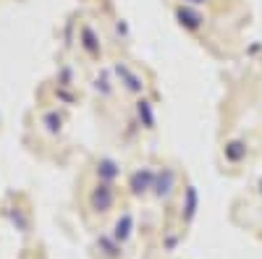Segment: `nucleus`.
Masks as SVG:
<instances>
[{"mask_svg": "<svg viewBox=\"0 0 262 259\" xmlns=\"http://www.w3.org/2000/svg\"><path fill=\"white\" fill-rule=\"evenodd\" d=\"M113 204V191L107 186H97V191L92 194V207L95 212H107V207Z\"/></svg>", "mask_w": 262, "mask_h": 259, "instance_id": "obj_1", "label": "nucleus"}, {"mask_svg": "<svg viewBox=\"0 0 262 259\" xmlns=\"http://www.w3.org/2000/svg\"><path fill=\"white\" fill-rule=\"evenodd\" d=\"M179 18H181V24H186L189 29H196V27H200V21H202L200 13H191V11H186V8L179 11Z\"/></svg>", "mask_w": 262, "mask_h": 259, "instance_id": "obj_2", "label": "nucleus"}, {"mask_svg": "<svg viewBox=\"0 0 262 259\" xmlns=\"http://www.w3.org/2000/svg\"><path fill=\"white\" fill-rule=\"evenodd\" d=\"M128 228H131V215H123V223L118 220V225H116V241L128 239Z\"/></svg>", "mask_w": 262, "mask_h": 259, "instance_id": "obj_3", "label": "nucleus"}, {"mask_svg": "<svg viewBox=\"0 0 262 259\" xmlns=\"http://www.w3.org/2000/svg\"><path fill=\"white\" fill-rule=\"evenodd\" d=\"M226 155H228L231 160H238V157H242V155H244V144H238V142H233V144H228V147H226Z\"/></svg>", "mask_w": 262, "mask_h": 259, "instance_id": "obj_4", "label": "nucleus"}, {"mask_svg": "<svg viewBox=\"0 0 262 259\" xmlns=\"http://www.w3.org/2000/svg\"><path fill=\"white\" fill-rule=\"evenodd\" d=\"M139 113H144V118H147V126H152V113H149L147 102H139Z\"/></svg>", "mask_w": 262, "mask_h": 259, "instance_id": "obj_5", "label": "nucleus"}]
</instances>
